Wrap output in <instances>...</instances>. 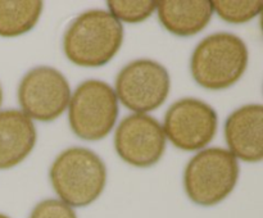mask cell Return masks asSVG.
Wrapping results in <instances>:
<instances>
[{
    "instance_id": "obj_5",
    "label": "cell",
    "mask_w": 263,
    "mask_h": 218,
    "mask_svg": "<svg viewBox=\"0 0 263 218\" xmlns=\"http://www.w3.org/2000/svg\"><path fill=\"white\" fill-rule=\"evenodd\" d=\"M118 99L112 87L99 80L80 85L69 100V125L82 140L104 138L115 126Z\"/></svg>"
},
{
    "instance_id": "obj_13",
    "label": "cell",
    "mask_w": 263,
    "mask_h": 218,
    "mask_svg": "<svg viewBox=\"0 0 263 218\" xmlns=\"http://www.w3.org/2000/svg\"><path fill=\"white\" fill-rule=\"evenodd\" d=\"M43 12L40 0H0V36L17 37L35 27Z\"/></svg>"
},
{
    "instance_id": "obj_6",
    "label": "cell",
    "mask_w": 263,
    "mask_h": 218,
    "mask_svg": "<svg viewBox=\"0 0 263 218\" xmlns=\"http://www.w3.org/2000/svg\"><path fill=\"white\" fill-rule=\"evenodd\" d=\"M171 87L167 69L158 62L138 59L122 68L116 80V96L140 114L161 107Z\"/></svg>"
},
{
    "instance_id": "obj_16",
    "label": "cell",
    "mask_w": 263,
    "mask_h": 218,
    "mask_svg": "<svg viewBox=\"0 0 263 218\" xmlns=\"http://www.w3.org/2000/svg\"><path fill=\"white\" fill-rule=\"evenodd\" d=\"M30 218H77L69 205L55 199L43 200L31 212Z\"/></svg>"
},
{
    "instance_id": "obj_12",
    "label": "cell",
    "mask_w": 263,
    "mask_h": 218,
    "mask_svg": "<svg viewBox=\"0 0 263 218\" xmlns=\"http://www.w3.org/2000/svg\"><path fill=\"white\" fill-rule=\"evenodd\" d=\"M157 9L164 28L181 37L199 33L213 14L212 2L208 0H162L157 2Z\"/></svg>"
},
{
    "instance_id": "obj_10",
    "label": "cell",
    "mask_w": 263,
    "mask_h": 218,
    "mask_svg": "<svg viewBox=\"0 0 263 218\" xmlns=\"http://www.w3.org/2000/svg\"><path fill=\"white\" fill-rule=\"evenodd\" d=\"M225 137L230 153L246 162L263 158V107L249 104L231 113L225 123Z\"/></svg>"
},
{
    "instance_id": "obj_9",
    "label": "cell",
    "mask_w": 263,
    "mask_h": 218,
    "mask_svg": "<svg viewBox=\"0 0 263 218\" xmlns=\"http://www.w3.org/2000/svg\"><path fill=\"white\" fill-rule=\"evenodd\" d=\"M117 154L135 167H151L162 158L166 135L161 123L146 114L127 115L116 130Z\"/></svg>"
},
{
    "instance_id": "obj_11",
    "label": "cell",
    "mask_w": 263,
    "mask_h": 218,
    "mask_svg": "<svg viewBox=\"0 0 263 218\" xmlns=\"http://www.w3.org/2000/svg\"><path fill=\"white\" fill-rule=\"evenodd\" d=\"M36 143V128L28 115L15 109L0 112V169L20 164Z\"/></svg>"
},
{
    "instance_id": "obj_3",
    "label": "cell",
    "mask_w": 263,
    "mask_h": 218,
    "mask_svg": "<svg viewBox=\"0 0 263 218\" xmlns=\"http://www.w3.org/2000/svg\"><path fill=\"white\" fill-rule=\"evenodd\" d=\"M248 49L236 35L218 32L207 36L192 56V74L204 89L223 90L233 86L246 72Z\"/></svg>"
},
{
    "instance_id": "obj_14",
    "label": "cell",
    "mask_w": 263,
    "mask_h": 218,
    "mask_svg": "<svg viewBox=\"0 0 263 218\" xmlns=\"http://www.w3.org/2000/svg\"><path fill=\"white\" fill-rule=\"evenodd\" d=\"M110 14L120 22L139 23L151 17L157 9V2L153 0H109L107 3Z\"/></svg>"
},
{
    "instance_id": "obj_17",
    "label": "cell",
    "mask_w": 263,
    "mask_h": 218,
    "mask_svg": "<svg viewBox=\"0 0 263 218\" xmlns=\"http://www.w3.org/2000/svg\"><path fill=\"white\" fill-rule=\"evenodd\" d=\"M2 99H3V92H2V87H0V104H2Z\"/></svg>"
},
{
    "instance_id": "obj_1",
    "label": "cell",
    "mask_w": 263,
    "mask_h": 218,
    "mask_svg": "<svg viewBox=\"0 0 263 218\" xmlns=\"http://www.w3.org/2000/svg\"><path fill=\"white\" fill-rule=\"evenodd\" d=\"M123 27L109 12L89 10L80 14L64 33L67 58L81 67L107 64L122 45Z\"/></svg>"
},
{
    "instance_id": "obj_18",
    "label": "cell",
    "mask_w": 263,
    "mask_h": 218,
    "mask_svg": "<svg viewBox=\"0 0 263 218\" xmlns=\"http://www.w3.org/2000/svg\"><path fill=\"white\" fill-rule=\"evenodd\" d=\"M0 218H9V217H7V215H4V214H0Z\"/></svg>"
},
{
    "instance_id": "obj_8",
    "label": "cell",
    "mask_w": 263,
    "mask_h": 218,
    "mask_svg": "<svg viewBox=\"0 0 263 218\" xmlns=\"http://www.w3.org/2000/svg\"><path fill=\"white\" fill-rule=\"evenodd\" d=\"M163 131L176 148L185 151L200 150L215 137L217 114L202 100L181 99L167 110Z\"/></svg>"
},
{
    "instance_id": "obj_2",
    "label": "cell",
    "mask_w": 263,
    "mask_h": 218,
    "mask_svg": "<svg viewBox=\"0 0 263 218\" xmlns=\"http://www.w3.org/2000/svg\"><path fill=\"white\" fill-rule=\"evenodd\" d=\"M50 181L58 196L69 207H86L100 196L107 181L102 159L85 148L62 151L50 168Z\"/></svg>"
},
{
    "instance_id": "obj_15",
    "label": "cell",
    "mask_w": 263,
    "mask_h": 218,
    "mask_svg": "<svg viewBox=\"0 0 263 218\" xmlns=\"http://www.w3.org/2000/svg\"><path fill=\"white\" fill-rule=\"evenodd\" d=\"M263 3L261 0L249 2H228L217 0L212 2L213 9L223 21L229 23H244L253 19L261 13Z\"/></svg>"
},
{
    "instance_id": "obj_4",
    "label": "cell",
    "mask_w": 263,
    "mask_h": 218,
    "mask_svg": "<svg viewBox=\"0 0 263 218\" xmlns=\"http://www.w3.org/2000/svg\"><path fill=\"white\" fill-rule=\"evenodd\" d=\"M238 177V161L230 151L220 148L205 149L185 168V191L195 204L212 207L233 191Z\"/></svg>"
},
{
    "instance_id": "obj_7",
    "label": "cell",
    "mask_w": 263,
    "mask_h": 218,
    "mask_svg": "<svg viewBox=\"0 0 263 218\" xmlns=\"http://www.w3.org/2000/svg\"><path fill=\"white\" fill-rule=\"evenodd\" d=\"M18 99L26 115L49 122L64 112L71 100V90L66 77L55 68L36 67L21 81Z\"/></svg>"
}]
</instances>
